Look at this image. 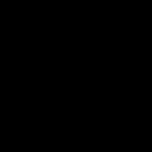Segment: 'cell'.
<instances>
[]
</instances>
